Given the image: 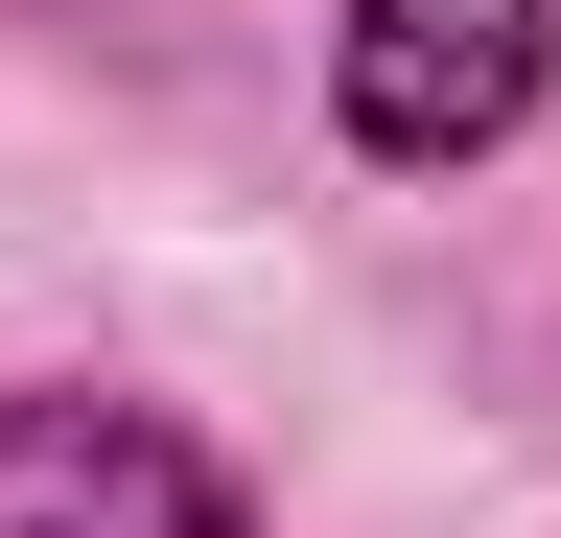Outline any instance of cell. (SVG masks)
<instances>
[{
  "label": "cell",
  "mask_w": 561,
  "mask_h": 538,
  "mask_svg": "<svg viewBox=\"0 0 561 538\" xmlns=\"http://www.w3.org/2000/svg\"><path fill=\"white\" fill-rule=\"evenodd\" d=\"M561 94V0H351L328 24V117L375 164H491Z\"/></svg>",
  "instance_id": "1"
},
{
  "label": "cell",
  "mask_w": 561,
  "mask_h": 538,
  "mask_svg": "<svg viewBox=\"0 0 561 538\" xmlns=\"http://www.w3.org/2000/svg\"><path fill=\"white\" fill-rule=\"evenodd\" d=\"M0 538H257L164 398H0Z\"/></svg>",
  "instance_id": "2"
}]
</instances>
